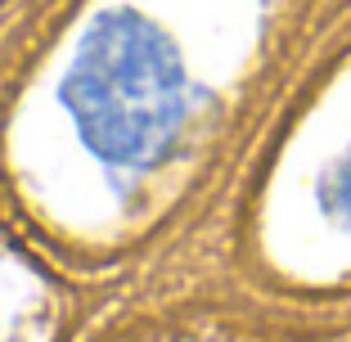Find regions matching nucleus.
Returning a JSON list of instances; mask_svg holds the SVG:
<instances>
[{"label": "nucleus", "mask_w": 351, "mask_h": 342, "mask_svg": "<svg viewBox=\"0 0 351 342\" xmlns=\"http://www.w3.org/2000/svg\"><path fill=\"white\" fill-rule=\"evenodd\" d=\"M315 208L333 230L351 234V145L324 167L320 185H315Z\"/></svg>", "instance_id": "nucleus-2"}, {"label": "nucleus", "mask_w": 351, "mask_h": 342, "mask_svg": "<svg viewBox=\"0 0 351 342\" xmlns=\"http://www.w3.org/2000/svg\"><path fill=\"white\" fill-rule=\"evenodd\" d=\"M59 104L86 154L108 176L135 180L176 145L189 117V77L162 27L122 10L86 27L59 82Z\"/></svg>", "instance_id": "nucleus-1"}]
</instances>
